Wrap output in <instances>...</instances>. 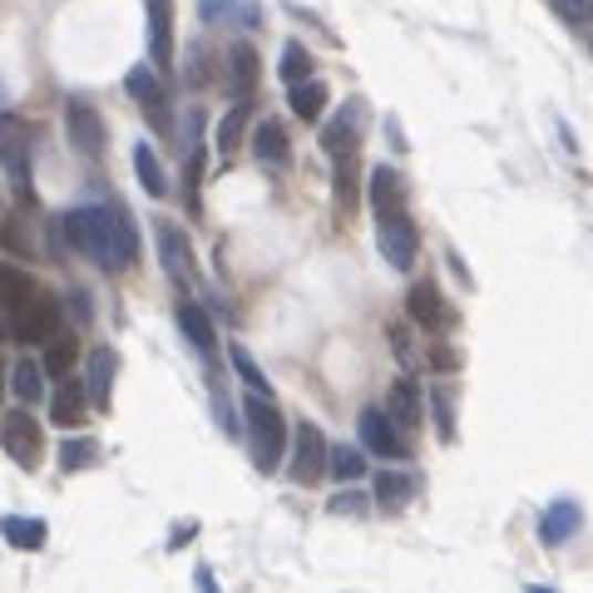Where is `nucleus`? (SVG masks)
<instances>
[{
	"instance_id": "9b49d317",
	"label": "nucleus",
	"mask_w": 593,
	"mask_h": 593,
	"mask_svg": "<svg viewBox=\"0 0 593 593\" xmlns=\"http://www.w3.org/2000/svg\"><path fill=\"white\" fill-rule=\"evenodd\" d=\"M406 316L420 326V332H450L455 326V306L440 296L436 282H416V288L406 292Z\"/></svg>"
},
{
	"instance_id": "2f4dec72",
	"label": "nucleus",
	"mask_w": 593,
	"mask_h": 593,
	"mask_svg": "<svg viewBox=\"0 0 593 593\" xmlns=\"http://www.w3.org/2000/svg\"><path fill=\"white\" fill-rule=\"evenodd\" d=\"M74 356H80V342H74V336H60L55 332L45 342V371H50V376H70Z\"/></svg>"
},
{
	"instance_id": "a878e982",
	"label": "nucleus",
	"mask_w": 593,
	"mask_h": 593,
	"mask_svg": "<svg viewBox=\"0 0 593 593\" xmlns=\"http://www.w3.org/2000/svg\"><path fill=\"white\" fill-rule=\"evenodd\" d=\"M134 174H139L148 198H168V174H164V164H158V154L148 144H134Z\"/></svg>"
},
{
	"instance_id": "1a4fd4ad",
	"label": "nucleus",
	"mask_w": 593,
	"mask_h": 593,
	"mask_svg": "<svg viewBox=\"0 0 593 593\" xmlns=\"http://www.w3.org/2000/svg\"><path fill=\"white\" fill-rule=\"evenodd\" d=\"M60 322H65V312H60V296L40 288L25 306H15V322H10V332H15L20 342H50V336L60 332Z\"/></svg>"
},
{
	"instance_id": "72a5a7b5",
	"label": "nucleus",
	"mask_w": 593,
	"mask_h": 593,
	"mask_svg": "<svg viewBox=\"0 0 593 593\" xmlns=\"http://www.w3.org/2000/svg\"><path fill=\"white\" fill-rule=\"evenodd\" d=\"M100 460V445L94 440H65L60 445V470L74 475V470H84V465H94Z\"/></svg>"
},
{
	"instance_id": "412c9836",
	"label": "nucleus",
	"mask_w": 593,
	"mask_h": 593,
	"mask_svg": "<svg viewBox=\"0 0 593 593\" xmlns=\"http://www.w3.org/2000/svg\"><path fill=\"white\" fill-rule=\"evenodd\" d=\"M45 376L50 371L40 366L35 356H20V362L10 366V391H15L25 406H40V400H45Z\"/></svg>"
},
{
	"instance_id": "aec40b11",
	"label": "nucleus",
	"mask_w": 593,
	"mask_h": 593,
	"mask_svg": "<svg viewBox=\"0 0 593 593\" xmlns=\"http://www.w3.org/2000/svg\"><path fill=\"white\" fill-rule=\"evenodd\" d=\"M366 198L376 214H391V208H406V184H400L396 168H371V184H366Z\"/></svg>"
},
{
	"instance_id": "b1692460",
	"label": "nucleus",
	"mask_w": 593,
	"mask_h": 593,
	"mask_svg": "<svg viewBox=\"0 0 593 593\" xmlns=\"http://www.w3.org/2000/svg\"><path fill=\"white\" fill-rule=\"evenodd\" d=\"M288 104H292L296 119L316 124V119L326 114V84H322V80H302V84H292V90H288Z\"/></svg>"
},
{
	"instance_id": "2eb2a0df",
	"label": "nucleus",
	"mask_w": 593,
	"mask_h": 593,
	"mask_svg": "<svg viewBox=\"0 0 593 593\" xmlns=\"http://www.w3.org/2000/svg\"><path fill=\"white\" fill-rule=\"evenodd\" d=\"M148 55L154 65H174V0H148Z\"/></svg>"
},
{
	"instance_id": "a19ab883",
	"label": "nucleus",
	"mask_w": 593,
	"mask_h": 593,
	"mask_svg": "<svg viewBox=\"0 0 593 593\" xmlns=\"http://www.w3.org/2000/svg\"><path fill=\"white\" fill-rule=\"evenodd\" d=\"M366 495H356V490H346V495H336L332 500V514H366Z\"/></svg>"
},
{
	"instance_id": "c03bdc74",
	"label": "nucleus",
	"mask_w": 593,
	"mask_h": 593,
	"mask_svg": "<svg viewBox=\"0 0 593 593\" xmlns=\"http://www.w3.org/2000/svg\"><path fill=\"white\" fill-rule=\"evenodd\" d=\"M0 336H6V322H0Z\"/></svg>"
},
{
	"instance_id": "423d86ee",
	"label": "nucleus",
	"mask_w": 593,
	"mask_h": 593,
	"mask_svg": "<svg viewBox=\"0 0 593 593\" xmlns=\"http://www.w3.org/2000/svg\"><path fill=\"white\" fill-rule=\"evenodd\" d=\"M0 450L15 465L35 470L40 455H45V430H40V420L30 416V410H6V416H0Z\"/></svg>"
},
{
	"instance_id": "ea45409f",
	"label": "nucleus",
	"mask_w": 593,
	"mask_h": 593,
	"mask_svg": "<svg viewBox=\"0 0 593 593\" xmlns=\"http://www.w3.org/2000/svg\"><path fill=\"white\" fill-rule=\"evenodd\" d=\"M232 10H238V0H198V15H204L208 25H218V20H228Z\"/></svg>"
},
{
	"instance_id": "7ed1b4c3",
	"label": "nucleus",
	"mask_w": 593,
	"mask_h": 593,
	"mask_svg": "<svg viewBox=\"0 0 593 593\" xmlns=\"http://www.w3.org/2000/svg\"><path fill=\"white\" fill-rule=\"evenodd\" d=\"M154 242H158V268H164V278L174 282L178 292H188L194 288V278H198V258H194L188 232L178 228V222H168V218H154Z\"/></svg>"
},
{
	"instance_id": "79ce46f5",
	"label": "nucleus",
	"mask_w": 593,
	"mask_h": 593,
	"mask_svg": "<svg viewBox=\"0 0 593 593\" xmlns=\"http://www.w3.org/2000/svg\"><path fill=\"white\" fill-rule=\"evenodd\" d=\"M584 35H589V45H593V6H589V20H584Z\"/></svg>"
},
{
	"instance_id": "6e6552de",
	"label": "nucleus",
	"mask_w": 593,
	"mask_h": 593,
	"mask_svg": "<svg viewBox=\"0 0 593 593\" xmlns=\"http://www.w3.org/2000/svg\"><path fill=\"white\" fill-rule=\"evenodd\" d=\"M65 134H70V144H74V154H84V158H104V148H110V129H104V119H100V110H94L90 100H65Z\"/></svg>"
},
{
	"instance_id": "ddd939ff",
	"label": "nucleus",
	"mask_w": 593,
	"mask_h": 593,
	"mask_svg": "<svg viewBox=\"0 0 593 593\" xmlns=\"http://www.w3.org/2000/svg\"><path fill=\"white\" fill-rule=\"evenodd\" d=\"M178 326H184V336L194 342V352L204 356L208 366H214L222 346H218V332H214V316H208V306L204 302H188V296H184V302H178Z\"/></svg>"
},
{
	"instance_id": "f704fd0d",
	"label": "nucleus",
	"mask_w": 593,
	"mask_h": 593,
	"mask_svg": "<svg viewBox=\"0 0 593 593\" xmlns=\"http://www.w3.org/2000/svg\"><path fill=\"white\" fill-rule=\"evenodd\" d=\"M430 410H436L440 440H455V391H450V386H436V391H430Z\"/></svg>"
},
{
	"instance_id": "f3484780",
	"label": "nucleus",
	"mask_w": 593,
	"mask_h": 593,
	"mask_svg": "<svg viewBox=\"0 0 593 593\" xmlns=\"http://www.w3.org/2000/svg\"><path fill=\"white\" fill-rule=\"evenodd\" d=\"M386 410L400 420V430H416L420 416H426V400H420V386L410 376H396L386 391Z\"/></svg>"
},
{
	"instance_id": "4c0bfd02",
	"label": "nucleus",
	"mask_w": 593,
	"mask_h": 593,
	"mask_svg": "<svg viewBox=\"0 0 593 593\" xmlns=\"http://www.w3.org/2000/svg\"><path fill=\"white\" fill-rule=\"evenodd\" d=\"M426 362H430V371H445V376H450V371H460V352H455L450 342H436L426 352Z\"/></svg>"
},
{
	"instance_id": "58836bf2",
	"label": "nucleus",
	"mask_w": 593,
	"mask_h": 593,
	"mask_svg": "<svg viewBox=\"0 0 593 593\" xmlns=\"http://www.w3.org/2000/svg\"><path fill=\"white\" fill-rule=\"evenodd\" d=\"M391 346H396V362H400V366L416 362V342H410L406 326H391Z\"/></svg>"
},
{
	"instance_id": "20e7f679",
	"label": "nucleus",
	"mask_w": 593,
	"mask_h": 593,
	"mask_svg": "<svg viewBox=\"0 0 593 593\" xmlns=\"http://www.w3.org/2000/svg\"><path fill=\"white\" fill-rule=\"evenodd\" d=\"M376 242H381V258L391 262L396 272L416 268V252H420V228L406 208H391V214H376Z\"/></svg>"
},
{
	"instance_id": "4be33fe9",
	"label": "nucleus",
	"mask_w": 593,
	"mask_h": 593,
	"mask_svg": "<svg viewBox=\"0 0 593 593\" xmlns=\"http://www.w3.org/2000/svg\"><path fill=\"white\" fill-rule=\"evenodd\" d=\"M35 292H40V282L30 278L25 268H15V262H0V306H6V312L25 306Z\"/></svg>"
},
{
	"instance_id": "cd10ccee",
	"label": "nucleus",
	"mask_w": 593,
	"mask_h": 593,
	"mask_svg": "<svg viewBox=\"0 0 593 593\" xmlns=\"http://www.w3.org/2000/svg\"><path fill=\"white\" fill-rule=\"evenodd\" d=\"M336 208L342 214H356V204H362V188H356V148L352 154H336Z\"/></svg>"
},
{
	"instance_id": "f257e3e1",
	"label": "nucleus",
	"mask_w": 593,
	"mask_h": 593,
	"mask_svg": "<svg viewBox=\"0 0 593 593\" xmlns=\"http://www.w3.org/2000/svg\"><path fill=\"white\" fill-rule=\"evenodd\" d=\"M65 238L74 252L94 262L104 272H124L139 258V238H134V218L114 204H90V208H70L65 218Z\"/></svg>"
},
{
	"instance_id": "bb28decb",
	"label": "nucleus",
	"mask_w": 593,
	"mask_h": 593,
	"mask_svg": "<svg viewBox=\"0 0 593 593\" xmlns=\"http://www.w3.org/2000/svg\"><path fill=\"white\" fill-rule=\"evenodd\" d=\"M0 534H6V544H15V549H25V554H30V549H40V544H45V534H50V529L40 524V519L6 514V519H0Z\"/></svg>"
},
{
	"instance_id": "dca6fc26",
	"label": "nucleus",
	"mask_w": 593,
	"mask_h": 593,
	"mask_svg": "<svg viewBox=\"0 0 593 593\" xmlns=\"http://www.w3.org/2000/svg\"><path fill=\"white\" fill-rule=\"evenodd\" d=\"M114 371H119V356H114L110 346H94V352H90V371H84V386H90V406L94 410H110Z\"/></svg>"
},
{
	"instance_id": "473e14b6",
	"label": "nucleus",
	"mask_w": 593,
	"mask_h": 593,
	"mask_svg": "<svg viewBox=\"0 0 593 593\" xmlns=\"http://www.w3.org/2000/svg\"><path fill=\"white\" fill-rule=\"evenodd\" d=\"M228 356H232V371H238V381L248 391H262V396H272V386H268V376H262V366L252 362V352L248 346H228Z\"/></svg>"
},
{
	"instance_id": "393cba45",
	"label": "nucleus",
	"mask_w": 593,
	"mask_h": 593,
	"mask_svg": "<svg viewBox=\"0 0 593 593\" xmlns=\"http://www.w3.org/2000/svg\"><path fill=\"white\" fill-rule=\"evenodd\" d=\"M366 475V445H332V460H326V480H342V485H356Z\"/></svg>"
},
{
	"instance_id": "9d476101",
	"label": "nucleus",
	"mask_w": 593,
	"mask_h": 593,
	"mask_svg": "<svg viewBox=\"0 0 593 593\" xmlns=\"http://www.w3.org/2000/svg\"><path fill=\"white\" fill-rule=\"evenodd\" d=\"M356 430H362V445L371 455H381V460H406V436H400V420L391 416V410L366 406Z\"/></svg>"
},
{
	"instance_id": "a211bd4d",
	"label": "nucleus",
	"mask_w": 593,
	"mask_h": 593,
	"mask_svg": "<svg viewBox=\"0 0 593 593\" xmlns=\"http://www.w3.org/2000/svg\"><path fill=\"white\" fill-rule=\"evenodd\" d=\"M416 490H420V480L410 470H381L376 475V504L386 514H400L410 500H416Z\"/></svg>"
},
{
	"instance_id": "39448f33",
	"label": "nucleus",
	"mask_w": 593,
	"mask_h": 593,
	"mask_svg": "<svg viewBox=\"0 0 593 593\" xmlns=\"http://www.w3.org/2000/svg\"><path fill=\"white\" fill-rule=\"evenodd\" d=\"M292 465H288V475H292V485H322L326 480V460H332V445H326V436L312 426V420H296V430H292Z\"/></svg>"
},
{
	"instance_id": "6ab92c4d",
	"label": "nucleus",
	"mask_w": 593,
	"mask_h": 593,
	"mask_svg": "<svg viewBox=\"0 0 593 593\" xmlns=\"http://www.w3.org/2000/svg\"><path fill=\"white\" fill-rule=\"evenodd\" d=\"M252 154H258L268 168H288V164H292V139H288V129H282L278 119H262L258 129H252Z\"/></svg>"
},
{
	"instance_id": "f03ea898",
	"label": "nucleus",
	"mask_w": 593,
	"mask_h": 593,
	"mask_svg": "<svg viewBox=\"0 0 593 593\" xmlns=\"http://www.w3.org/2000/svg\"><path fill=\"white\" fill-rule=\"evenodd\" d=\"M242 436H248L252 465H258L262 475L278 470L282 450H288V440H292L282 410L272 406V396H262V391H248V396H242Z\"/></svg>"
},
{
	"instance_id": "f8f14e48",
	"label": "nucleus",
	"mask_w": 593,
	"mask_h": 593,
	"mask_svg": "<svg viewBox=\"0 0 593 593\" xmlns=\"http://www.w3.org/2000/svg\"><path fill=\"white\" fill-rule=\"evenodd\" d=\"M362 124H366V104L362 100H346L342 110L332 114V119L322 124V148L326 154H352L356 144H362Z\"/></svg>"
},
{
	"instance_id": "c85d7f7f",
	"label": "nucleus",
	"mask_w": 593,
	"mask_h": 593,
	"mask_svg": "<svg viewBox=\"0 0 593 593\" xmlns=\"http://www.w3.org/2000/svg\"><path fill=\"white\" fill-rule=\"evenodd\" d=\"M228 80H232V90H238V100H242V94H252V84H258V50H252V45H232Z\"/></svg>"
},
{
	"instance_id": "0eeeda50",
	"label": "nucleus",
	"mask_w": 593,
	"mask_h": 593,
	"mask_svg": "<svg viewBox=\"0 0 593 593\" xmlns=\"http://www.w3.org/2000/svg\"><path fill=\"white\" fill-rule=\"evenodd\" d=\"M30 144H35L30 124L20 119V114H0V164L15 178V194L25 198V204H30Z\"/></svg>"
},
{
	"instance_id": "5701e85b",
	"label": "nucleus",
	"mask_w": 593,
	"mask_h": 593,
	"mask_svg": "<svg viewBox=\"0 0 593 593\" xmlns=\"http://www.w3.org/2000/svg\"><path fill=\"white\" fill-rule=\"evenodd\" d=\"M84 396H90V386H60L55 396H50V420L55 426H65V430H74V426H84Z\"/></svg>"
},
{
	"instance_id": "7c9ffc66",
	"label": "nucleus",
	"mask_w": 593,
	"mask_h": 593,
	"mask_svg": "<svg viewBox=\"0 0 593 593\" xmlns=\"http://www.w3.org/2000/svg\"><path fill=\"white\" fill-rule=\"evenodd\" d=\"M278 74H282V84H302V80H312V55H306V45L302 40H288L282 45V60H278Z\"/></svg>"
},
{
	"instance_id": "4468645a",
	"label": "nucleus",
	"mask_w": 593,
	"mask_h": 593,
	"mask_svg": "<svg viewBox=\"0 0 593 593\" xmlns=\"http://www.w3.org/2000/svg\"><path fill=\"white\" fill-rule=\"evenodd\" d=\"M579 524H584V510H579L574 500H554L544 510V519H539V544H544V549L569 544V539L579 534Z\"/></svg>"
},
{
	"instance_id": "37998d69",
	"label": "nucleus",
	"mask_w": 593,
	"mask_h": 593,
	"mask_svg": "<svg viewBox=\"0 0 593 593\" xmlns=\"http://www.w3.org/2000/svg\"><path fill=\"white\" fill-rule=\"evenodd\" d=\"M0 396H6V362H0Z\"/></svg>"
},
{
	"instance_id": "c9c22d12",
	"label": "nucleus",
	"mask_w": 593,
	"mask_h": 593,
	"mask_svg": "<svg viewBox=\"0 0 593 593\" xmlns=\"http://www.w3.org/2000/svg\"><path fill=\"white\" fill-rule=\"evenodd\" d=\"M0 242H6L15 258H30V252H35V242H30V222L20 218V214L6 218V228H0Z\"/></svg>"
},
{
	"instance_id": "c756f323",
	"label": "nucleus",
	"mask_w": 593,
	"mask_h": 593,
	"mask_svg": "<svg viewBox=\"0 0 593 593\" xmlns=\"http://www.w3.org/2000/svg\"><path fill=\"white\" fill-rule=\"evenodd\" d=\"M248 114H252V110H248V94H242V100L218 119V148H222V154H238L242 129H248Z\"/></svg>"
},
{
	"instance_id": "e433bc0d",
	"label": "nucleus",
	"mask_w": 593,
	"mask_h": 593,
	"mask_svg": "<svg viewBox=\"0 0 593 593\" xmlns=\"http://www.w3.org/2000/svg\"><path fill=\"white\" fill-rule=\"evenodd\" d=\"M549 6H554V15L564 20V25L584 30V20H589V6H593V0H549Z\"/></svg>"
}]
</instances>
